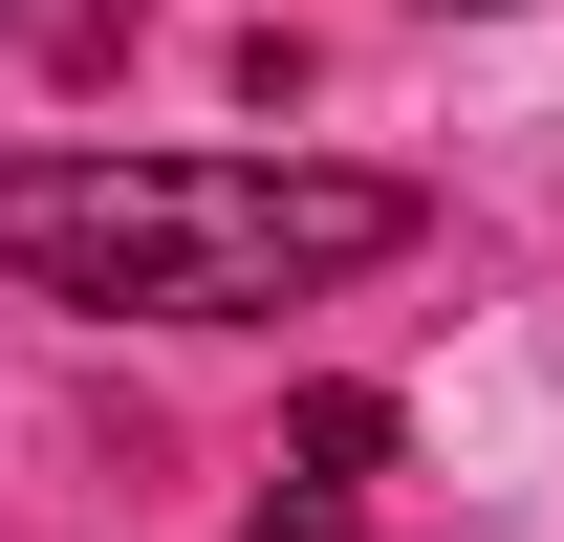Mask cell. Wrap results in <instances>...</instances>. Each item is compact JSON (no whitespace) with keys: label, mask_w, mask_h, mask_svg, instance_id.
Here are the masks:
<instances>
[{"label":"cell","mask_w":564,"mask_h":542,"mask_svg":"<svg viewBox=\"0 0 564 542\" xmlns=\"http://www.w3.org/2000/svg\"><path fill=\"white\" fill-rule=\"evenodd\" d=\"M304 477H326V499L391 477V391H304Z\"/></svg>","instance_id":"2"},{"label":"cell","mask_w":564,"mask_h":542,"mask_svg":"<svg viewBox=\"0 0 564 542\" xmlns=\"http://www.w3.org/2000/svg\"><path fill=\"white\" fill-rule=\"evenodd\" d=\"M239 542H348V499H261V521H239Z\"/></svg>","instance_id":"3"},{"label":"cell","mask_w":564,"mask_h":542,"mask_svg":"<svg viewBox=\"0 0 564 542\" xmlns=\"http://www.w3.org/2000/svg\"><path fill=\"white\" fill-rule=\"evenodd\" d=\"M0 22H22V0H0Z\"/></svg>","instance_id":"4"},{"label":"cell","mask_w":564,"mask_h":542,"mask_svg":"<svg viewBox=\"0 0 564 542\" xmlns=\"http://www.w3.org/2000/svg\"><path fill=\"white\" fill-rule=\"evenodd\" d=\"M413 261V174L326 152H0V282L109 326H282L326 282Z\"/></svg>","instance_id":"1"}]
</instances>
